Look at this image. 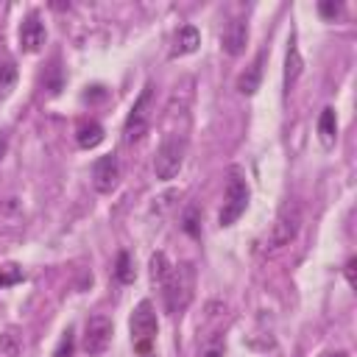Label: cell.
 I'll use <instances>...</instances> for the list:
<instances>
[{
	"mask_svg": "<svg viewBox=\"0 0 357 357\" xmlns=\"http://www.w3.org/2000/svg\"><path fill=\"white\" fill-rule=\"evenodd\" d=\"M298 229H301V209H298L296 204H287V206L276 215V220L271 223V229H268V234H265V240H262V245H259V254H265V257L279 254L282 248H287V245L296 240Z\"/></svg>",
	"mask_w": 357,
	"mask_h": 357,
	"instance_id": "obj_1",
	"label": "cell"
},
{
	"mask_svg": "<svg viewBox=\"0 0 357 357\" xmlns=\"http://www.w3.org/2000/svg\"><path fill=\"white\" fill-rule=\"evenodd\" d=\"M128 326H131V343H134L137 354L139 357H153V337H156L159 324H156V310L148 298H142L134 307Z\"/></svg>",
	"mask_w": 357,
	"mask_h": 357,
	"instance_id": "obj_2",
	"label": "cell"
},
{
	"mask_svg": "<svg viewBox=\"0 0 357 357\" xmlns=\"http://www.w3.org/2000/svg\"><path fill=\"white\" fill-rule=\"evenodd\" d=\"M159 290H162V298H165V310L170 315L181 312L192 298V268L190 265H173V271L159 284Z\"/></svg>",
	"mask_w": 357,
	"mask_h": 357,
	"instance_id": "obj_3",
	"label": "cell"
},
{
	"mask_svg": "<svg viewBox=\"0 0 357 357\" xmlns=\"http://www.w3.org/2000/svg\"><path fill=\"white\" fill-rule=\"evenodd\" d=\"M248 206V184L240 173V167H231L229 173V181H226V198H223V206H220V226H231L240 220V215L245 212Z\"/></svg>",
	"mask_w": 357,
	"mask_h": 357,
	"instance_id": "obj_4",
	"label": "cell"
},
{
	"mask_svg": "<svg viewBox=\"0 0 357 357\" xmlns=\"http://www.w3.org/2000/svg\"><path fill=\"white\" fill-rule=\"evenodd\" d=\"M184 153H187L184 137H178V134L167 137V139L159 145L156 156H153V173H156V178H162V181L176 178L178 170H181V165H184Z\"/></svg>",
	"mask_w": 357,
	"mask_h": 357,
	"instance_id": "obj_5",
	"label": "cell"
},
{
	"mask_svg": "<svg viewBox=\"0 0 357 357\" xmlns=\"http://www.w3.org/2000/svg\"><path fill=\"white\" fill-rule=\"evenodd\" d=\"M151 103H153V86L145 84V89L139 92V98L134 100L128 117H126V126H123V134H126V142H137L145 137L148 131V123H151Z\"/></svg>",
	"mask_w": 357,
	"mask_h": 357,
	"instance_id": "obj_6",
	"label": "cell"
},
{
	"mask_svg": "<svg viewBox=\"0 0 357 357\" xmlns=\"http://www.w3.org/2000/svg\"><path fill=\"white\" fill-rule=\"evenodd\" d=\"M112 332H114V326L106 315H92L86 321V329H84V343H81L84 351L89 357H100L112 343Z\"/></svg>",
	"mask_w": 357,
	"mask_h": 357,
	"instance_id": "obj_7",
	"label": "cell"
},
{
	"mask_svg": "<svg viewBox=\"0 0 357 357\" xmlns=\"http://www.w3.org/2000/svg\"><path fill=\"white\" fill-rule=\"evenodd\" d=\"M120 181V159L117 153H106L92 165V187L98 192H112Z\"/></svg>",
	"mask_w": 357,
	"mask_h": 357,
	"instance_id": "obj_8",
	"label": "cell"
},
{
	"mask_svg": "<svg viewBox=\"0 0 357 357\" xmlns=\"http://www.w3.org/2000/svg\"><path fill=\"white\" fill-rule=\"evenodd\" d=\"M17 36H20V47H22V53H36V50L45 45V39H47L42 17H39L36 11H31V14L20 22Z\"/></svg>",
	"mask_w": 357,
	"mask_h": 357,
	"instance_id": "obj_9",
	"label": "cell"
},
{
	"mask_svg": "<svg viewBox=\"0 0 357 357\" xmlns=\"http://www.w3.org/2000/svg\"><path fill=\"white\" fill-rule=\"evenodd\" d=\"M220 42H223V50H226L229 56H240V53L245 50V45H248V22H245L243 17L229 20L226 28H223Z\"/></svg>",
	"mask_w": 357,
	"mask_h": 357,
	"instance_id": "obj_10",
	"label": "cell"
},
{
	"mask_svg": "<svg viewBox=\"0 0 357 357\" xmlns=\"http://www.w3.org/2000/svg\"><path fill=\"white\" fill-rule=\"evenodd\" d=\"M304 73V59L298 53V45H296V36L287 39V53H284V95H290L298 84Z\"/></svg>",
	"mask_w": 357,
	"mask_h": 357,
	"instance_id": "obj_11",
	"label": "cell"
},
{
	"mask_svg": "<svg viewBox=\"0 0 357 357\" xmlns=\"http://www.w3.org/2000/svg\"><path fill=\"white\" fill-rule=\"evenodd\" d=\"M262 64H265V50H259L254 56V61L237 75V92L240 95H254L262 84Z\"/></svg>",
	"mask_w": 357,
	"mask_h": 357,
	"instance_id": "obj_12",
	"label": "cell"
},
{
	"mask_svg": "<svg viewBox=\"0 0 357 357\" xmlns=\"http://www.w3.org/2000/svg\"><path fill=\"white\" fill-rule=\"evenodd\" d=\"M198 45H201V33H198V28H195V25H181V28L176 31L170 56H173V59H178V56H190V53L198 50Z\"/></svg>",
	"mask_w": 357,
	"mask_h": 357,
	"instance_id": "obj_13",
	"label": "cell"
},
{
	"mask_svg": "<svg viewBox=\"0 0 357 357\" xmlns=\"http://www.w3.org/2000/svg\"><path fill=\"white\" fill-rule=\"evenodd\" d=\"M103 126L98 123V120H81L78 123V128H75V142L84 148V151H89V148H98L100 142H103Z\"/></svg>",
	"mask_w": 357,
	"mask_h": 357,
	"instance_id": "obj_14",
	"label": "cell"
},
{
	"mask_svg": "<svg viewBox=\"0 0 357 357\" xmlns=\"http://www.w3.org/2000/svg\"><path fill=\"white\" fill-rule=\"evenodd\" d=\"M318 139L324 148H332L337 139V114L332 106H324L318 114Z\"/></svg>",
	"mask_w": 357,
	"mask_h": 357,
	"instance_id": "obj_15",
	"label": "cell"
},
{
	"mask_svg": "<svg viewBox=\"0 0 357 357\" xmlns=\"http://www.w3.org/2000/svg\"><path fill=\"white\" fill-rule=\"evenodd\" d=\"M151 282L159 287L165 279H167V273L173 271V265H170V259H167V254L165 251H156V254H151Z\"/></svg>",
	"mask_w": 357,
	"mask_h": 357,
	"instance_id": "obj_16",
	"label": "cell"
},
{
	"mask_svg": "<svg viewBox=\"0 0 357 357\" xmlns=\"http://www.w3.org/2000/svg\"><path fill=\"white\" fill-rule=\"evenodd\" d=\"M114 276H117V282H123V284H131L134 282V262H131V254L128 251H120L117 254V262H114Z\"/></svg>",
	"mask_w": 357,
	"mask_h": 357,
	"instance_id": "obj_17",
	"label": "cell"
},
{
	"mask_svg": "<svg viewBox=\"0 0 357 357\" xmlns=\"http://www.w3.org/2000/svg\"><path fill=\"white\" fill-rule=\"evenodd\" d=\"M17 84V67L14 61H0V95H8Z\"/></svg>",
	"mask_w": 357,
	"mask_h": 357,
	"instance_id": "obj_18",
	"label": "cell"
},
{
	"mask_svg": "<svg viewBox=\"0 0 357 357\" xmlns=\"http://www.w3.org/2000/svg\"><path fill=\"white\" fill-rule=\"evenodd\" d=\"M198 223H201V212H198V206H187V212H184V218H181V229H184L190 237H201Z\"/></svg>",
	"mask_w": 357,
	"mask_h": 357,
	"instance_id": "obj_19",
	"label": "cell"
},
{
	"mask_svg": "<svg viewBox=\"0 0 357 357\" xmlns=\"http://www.w3.org/2000/svg\"><path fill=\"white\" fill-rule=\"evenodd\" d=\"M73 351H75V332H73V326H67L59 346L53 349V357H73Z\"/></svg>",
	"mask_w": 357,
	"mask_h": 357,
	"instance_id": "obj_20",
	"label": "cell"
},
{
	"mask_svg": "<svg viewBox=\"0 0 357 357\" xmlns=\"http://www.w3.org/2000/svg\"><path fill=\"white\" fill-rule=\"evenodd\" d=\"M42 81H45V86L56 95V92H61V67L53 61L47 70H45V75H42Z\"/></svg>",
	"mask_w": 357,
	"mask_h": 357,
	"instance_id": "obj_21",
	"label": "cell"
},
{
	"mask_svg": "<svg viewBox=\"0 0 357 357\" xmlns=\"http://www.w3.org/2000/svg\"><path fill=\"white\" fill-rule=\"evenodd\" d=\"M340 11H343V6L335 3V0H321V3H318V14H321L324 20H335Z\"/></svg>",
	"mask_w": 357,
	"mask_h": 357,
	"instance_id": "obj_22",
	"label": "cell"
},
{
	"mask_svg": "<svg viewBox=\"0 0 357 357\" xmlns=\"http://www.w3.org/2000/svg\"><path fill=\"white\" fill-rule=\"evenodd\" d=\"M201 357H223V343H220V340L215 337L212 343H206V346H204Z\"/></svg>",
	"mask_w": 357,
	"mask_h": 357,
	"instance_id": "obj_23",
	"label": "cell"
},
{
	"mask_svg": "<svg viewBox=\"0 0 357 357\" xmlns=\"http://www.w3.org/2000/svg\"><path fill=\"white\" fill-rule=\"evenodd\" d=\"M354 268H357V259H354V257H351V259H346V268H343V271H346V282H349L351 287L357 284V282H354Z\"/></svg>",
	"mask_w": 357,
	"mask_h": 357,
	"instance_id": "obj_24",
	"label": "cell"
},
{
	"mask_svg": "<svg viewBox=\"0 0 357 357\" xmlns=\"http://www.w3.org/2000/svg\"><path fill=\"white\" fill-rule=\"evenodd\" d=\"M22 279V273L20 271H11V273H0V287L3 284H11V282H20Z\"/></svg>",
	"mask_w": 357,
	"mask_h": 357,
	"instance_id": "obj_25",
	"label": "cell"
},
{
	"mask_svg": "<svg viewBox=\"0 0 357 357\" xmlns=\"http://www.w3.org/2000/svg\"><path fill=\"white\" fill-rule=\"evenodd\" d=\"M6 151H8V137H6V131H0V162L6 159Z\"/></svg>",
	"mask_w": 357,
	"mask_h": 357,
	"instance_id": "obj_26",
	"label": "cell"
},
{
	"mask_svg": "<svg viewBox=\"0 0 357 357\" xmlns=\"http://www.w3.org/2000/svg\"><path fill=\"white\" fill-rule=\"evenodd\" d=\"M321 357H349V351H343V349H335V351H324Z\"/></svg>",
	"mask_w": 357,
	"mask_h": 357,
	"instance_id": "obj_27",
	"label": "cell"
}]
</instances>
